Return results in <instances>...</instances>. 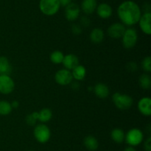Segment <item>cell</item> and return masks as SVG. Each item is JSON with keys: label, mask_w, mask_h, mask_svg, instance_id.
I'll list each match as a JSON object with an SVG mask.
<instances>
[{"label": "cell", "mask_w": 151, "mask_h": 151, "mask_svg": "<svg viewBox=\"0 0 151 151\" xmlns=\"http://www.w3.org/2000/svg\"><path fill=\"white\" fill-rule=\"evenodd\" d=\"M71 2H72V0H59V3H60V7H66V6L69 5Z\"/></svg>", "instance_id": "cell-32"}, {"label": "cell", "mask_w": 151, "mask_h": 151, "mask_svg": "<svg viewBox=\"0 0 151 151\" xmlns=\"http://www.w3.org/2000/svg\"><path fill=\"white\" fill-rule=\"evenodd\" d=\"M10 105H11L12 108H18L19 106V103L18 101H13L12 103H10Z\"/></svg>", "instance_id": "cell-34"}, {"label": "cell", "mask_w": 151, "mask_h": 151, "mask_svg": "<svg viewBox=\"0 0 151 151\" xmlns=\"http://www.w3.org/2000/svg\"><path fill=\"white\" fill-rule=\"evenodd\" d=\"M28 151H33V150H28Z\"/></svg>", "instance_id": "cell-37"}, {"label": "cell", "mask_w": 151, "mask_h": 151, "mask_svg": "<svg viewBox=\"0 0 151 151\" xmlns=\"http://www.w3.org/2000/svg\"><path fill=\"white\" fill-rule=\"evenodd\" d=\"M97 15L100 16L101 19H109L113 13V10L112 7L107 3H101L98 4L96 8Z\"/></svg>", "instance_id": "cell-13"}, {"label": "cell", "mask_w": 151, "mask_h": 151, "mask_svg": "<svg viewBox=\"0 0 151 151\" xmlns=\"http://www.w3.org/2000/svg\"><path fill=\"white\" fill-rule=\"evenodd\" d=\"M34 136L39 143H46L51 137V131L50 128L44 124H40L34 129Z\"/></svg>", "instance_id": "cell-6"}, {"label": "cell", "mask_w": 151, "mask_h": 151, "mask_svg": "<svg viewBox=\"0 0 151 151\" xmlns=\"http://www.w3.org/2000/svg\"><path fill=\"white\" fill-rule=\"evenodd\" d=\"M81 24L83 27H88L90 25V19L87 16H83L81 19Z\"/></svg>", "instance_id": "cell-30"}, {"label": "cell", "mask_w": 151, "mask_h": 151, "mask_svg": "<svg viewBox=\"0 0 151 151\" xmlns=\"http://www.w3.org/2000/svg\"><path fill=\"white\" fill-rule=\"evenodd\" d=\"M138 110L142 115L150 116L151 115V99L150 97H143L139 101Z\"/></svg>", "instance_id": "cell-12"}, {"label": "cell", "mask_w": 151, "mask_h": 151, "mask_svg": "<svg viewBox=\"0 0 151 151\" xmlns=\"http://www.w3.org/2000/svg\"><path fill=\"white\" fill-rule=\"evenodd\" d=\"M86 68L81 65H78L72 70V77L77 81H81L86 76Z\"/></svg>", "instance_id": "cell-20"}, {"label": "cell", "mask_w": 151, "mask_h": 151, "mask_svg": "<svg viewBox=\"0 0 151 151\" xmlns=\"http://www.w3.org/2000/svg\"><path fill=\"white\" fill-rule=\"evenodd\" d=\"M63 58H64V55L60 50H55L50 55V60L55 65L61 64L63 62Z\"/></svg>", "instance_id": "cell-24"}, {"label": "cell", "mask_w": 151, "mask_h": 151, "mask_svg": "<svg viewBox=\"0 0 151 151\" xmlns=\"http://www.w3.org/2000/svg\"><path fill=\"white\" fill-rule=\"evenodd\" d=\"M144 148L145 151H151V138L149 136L145 140L144 144Z\"/></svg>", "instance_id": "cell-31"}, {"label": "cell", "mask_w": 151, "mask_h": 151, "mask_svg": "<svg viewBox=\"0 0 151 151\" xmlns=\"http://www.w3.org/2000/svg\"><path fill=\"white\" fill-rule=\"evenodd\" d=\"M112 100H113L115 106L118 109L122 110L129 109L132 106L133 102H134L132 97L130 96L129 95L122 94L118 92L114 93L113 96H112Z\"/></svg>", "instance_id": "cell-3"}, {"label": "cell", "mask_w": 151, "mask_h": 151, "mask_svg": "<svg viewBox=\"0 0 151 151\" xmlns=\"http://www.w3.org/2000/svg\"><path fill=\"white\" fill-rule=\"evenodd\" d=\"M122 44L126 49H131L136 45L138 39L137 32L134 28L125 29L122 36Z\"/></svg>", "instance_id": "cell-5"}, {"label": "cell", "mask_w": 151, "mask_h": 151, "mask_svg": "<svg viewBox=\"0 0 151 151\" xmlns=\"http://www.w3.org/2000/svg\"><path fill=\"white\" fill-rule=\"evenodd\" d=\"M12 72V67L8 59L5 56H0V75H9Z\"/></svg>", "instance_id": "cell-17"}, {"label": "cell", "mask_w": 151, "mask_h": 151, "mask_svg": "<svg viewBox=\"0 0 151 151\" xmlns=\"http://www.w3.org/2000/svg\"><path fill=\"white\" fill-rule=\"evenodd\" d=\"M60 5L59 0H40L39 8L46 16H53L58 12Z\"/></svg>", "instance_id": "cell-2"}, {"label": "cell", "mask_w": 151, "mask_h": 151, "mask_svg": "<svg viewBox=\"0 0 151 151\" xmlns=\"http://www.w3.org/2000/svg\"><path fill=\"white\" fill-rule=\"evenodd\" d=\"M32 114L37 120H38V118H39V113L37 112V111H35V112L32 113Z\"/></svg>", "instance_id": "cell-36"}, {"label": "cell", "mask_w": 151, "mask_h": 151, "mask_svg": "<svg viewBox=\"0 0 151 151\" xmlns=\"http://www.w3.org/2000/svg\"><path fill=\"white\" fill-rule=\"evenodd\" d=\"M125 133L120 128H114L111 133V137L112 140L117 144H120L125 140Z\"/></svg>", "instance_id": "cell-21"}, {"label": "cell", "mask_w": 151, "mask_h": 151, "mask_svg": "<svg viewBox=\"0 0 151 151\" xmlns=\"http://www.w3.org/2000/svg\"><path fill=\"white\" fill-rule=\"evenodd\" d=\"M144 139L142 131L139 128H132L125 136V140L130 146L135 147L142 143Z\"/></svg>", "instance_id": "cell-4"}, {"label": "cell", "mask_w": 151, "mask_h": 151, "mask_svg": "<svg viewBox=\"0 0 151 151\" xmlns=\"http://www.w3.org/2000/svg\"><path fill=\"white\" fill-rule=\"evenodd\" d=\"M103 38H104V32L100 28H94L90 33V39L95 44L102 42L103 41Z\"/></svg>", "instance_id": "cell-19"}, {"label": "cell", "mask_w": 151, "mask_h": 151, "mask_svg": "<svg viewBox=\"0 0 151 151\" xmlns=\"http://www.w3.org/2000/svg\"><path fill=\"white\" fill-rule=\"evenodd\" d=\"M15 83L9 75H0V93L7 95L14 90Z\"/></svg>", "instance_id": "cell-7"}, {"label": "cell", "mask_w": 151, "mask_h": 151, "mask_svg": "<svg viewBox=\"0 0 151 151\" xmlns=\"http://www.w3.org/2000/svg\"><path fill=\"white\" fill-rule=\"evenodd\" d=\"M139 27L146 35L151 34V13H144L142 14L139 21Z\"/></svg>", "instance_id": "cell-11"}, {"label": "cell", "mask_w": 151, "mask_h": 151, "mask_svg": "<svg viewBox=\"0 0 151 151\" xmlns=\"http://www.w3.org/2000/svg\"><path fill=\"white\" fill-rule=\"evenodd\" d=\"M12 108L10 102L7 101H0V115H7L11 113Z\"/></svg>", "instance_id": "cell-25"}, {"label": "cell", "mask_w": 151, "mask_h": 151, "mask_svg": "<svg viewBox=\"0 0 151 151\" xmlns=\"http://www.w3.org/2000/svg\"><path fill=\"white\" fill-rule=\"evenodd\" d=\"M124 151H136V149L132 146H129V147H127Z\"/></svg>", "instance_id": "cell-35"}, {"label": "cell", "mask_w": 151, "mask_h": 151, "mask_svg": "<svg viewBox=\"0 0 151 151\" xmlns=\"http://www.w3.org/2000/svg\"><path fill=\"white\" fill-rule=\"evenodd\" d=\"M143 10H144L145 13H150V4L146 3L143 6Z\"/></svg>", "instance_id": "cell-33"}, {"label": "cell", "mask_w": 151, "mask_h": 151, "mask_svg": "<svg viewBox=\"0 0 151 151\" xmlns=\"http://www.w3.org/2000/svg\"><path fill=\"white\" fill-rule=\"evenodd\" d=\"M25 120H26L27 124H29V125H30V126L35 125V124H36L37 121H38V120H37L36 118L33 116V115H32V113L29 114V115H27Z\"/></svg>", "instance_id": "cell-27"}, {"label": "cell", "mask_w": 151, "mask_h": 151, "mask_svg": "<svg viewBox=\"0 0 151 151\" xmlns=\"http://www.w3.org/2000/svg\"><path fill=\"white\" fill-rule=\"evenodd\" d=\"M117 14L124 25L132 26L139 22L142 16V10L135 1L128 0L119 4Z\"/></svg>", "instance_id": "cell-1"}, {"label": "cell", "mask_w": 151, "mask_h": 151, "mask_svg": "<svg viewBox=\"0 0 151 151\" xmlns=\"http://www.w3.org/2000/svg\"><path fill=\"white\" fill-rule=\"evenodd\" d=\"M127 70H128V71H130V72H135V71L137 70V69H138V65H137V64L136 63V62H128V64H127Z\"/></svg>", "instance_id": "cell-28"}, {"label": "cell", "mask_w": 151, "mask_h": 151, "mask_svg": "<svg viewBox=\"0 0 151 151\" xmlns=\"http://www.w3.org/2000/svg\"><path fill=\"white\" fill-rule=\"evenodd\" d=\"M62 63L63 64L66 69L69 70H72L75 67L79 65V59H78V56L71 53V54H67L64 56Z\"/></svg>", "instance_id": "cell-14"}, {"label": "cell", "mask_w": 151, "mask_h": 151, "mask_svg": "<svg viewBox=\"0 0 151 151\" xmlns=\"http://www.w3.org/2000/svg\"><path fill=\"white\" fill-rule=\"evenodd\" d=\"M97 7V0H83L81 3V9L83 12L87 15L91 14L96 10Z\"/></svg>", "instance_id": "cell-15"}, {"label": "cell", "mask_w": 151, "mask_h": 151, "mask_svg": "<svg viewBox=\"0 0 151 151\" xmlns=\"http://www.w3.org/2000/svg\"><path fill=\"white\" fill-rule=\"evenodd\" d=\"M140 86L144 90H149L151 87V78L149 74L144 73L140 76L139 79Z\"/></svg>", "instance_id": "cell-22"}, {"label": "cell", "mask_w": 151, "mask_h": 151, "mask_svg": "<svg viewBox=\"0 0 151 151\" xmlns=\"http://www.w3.org/2000/svg\"><path fill=\"white\" fill-rule=\"evenodd\" d=\"M125 26L120 22H116L112 24L108 28V34L113 38H122L124 32L125 30Z\"/></svg>", "instance_id": "cell-10"}, {"label": "cell", "mask_w": 151, "mask_h": 151, "mask_svg": "<svg viewBox=\"0 0 151 151\" xmlns=\"http://www.w3.org/2000/svg\"><path fill=\"white\" fill-rule=\"evenodd\" d=\"M142 68L145 72L151 71V58L150 56H146L142 62Z\"/></svg>", "instance_id": "cell-26"}, {"label": "cell", "mask_w": 151, "mask_h": 151, "mask_svg": "<svg viewBox=\"0 0 151 151\" xmlns=\"http://www.w3.org/2000/svg\"><path fill=\"white\" fill-rule=\"evenodd\" d=\"M94 93L100 99H106L109 95V89L106 84L98 83L94 87Z\"/></svg>", "instance_id": "cell-16"}, {"label": "cell", "mask_w": 151, "mask_h": 151, "mask_svg": "<svg viewBox=\"0 0 151 151\" xmlns=\"http://www.w3.org/2000/svg\"><path fill=\"white\" fill-rule=\"evenodd\" d=\"M72 31L75 35H80L82 33V28L79 25H73L72 27Z\"/></svg>", "instance_id": "cell-29"}, {"label": "cell", "mask_w": 151, "mask_h": 151, "mask_svg": "<svg viewBox=\"0 0 151 151\" xmlns=\"http://www.w3.org/2000/svg\"><path fill=\"white\" fill-rule=\"evenodd\" d=\"M84 146L90 151H94L98 148L99 143L97 139H96L94 136H87L83 140Z\"/></svg>", "instance_id": "cell-18"}, {"label": "cell", "mask_w": 151, "mask_h": 151, "mask_svg": "<svg viewBox=\"0 0 151 151\" xmlns=\"http://www.w3.org/2000/svg\"><path fill=\"white\" fill-rule=\"evenodd\" d=\"M81 8L76 3L71 2L65 7V17L68 21L73 22L76 20L80 16Z\"/></svg>", "instance_id": "cell-9"}, {"label": "cell", "mask_w": 151, "mask_h": 151, "mask_svg": "<svg viewBox=\"0 0 151 151\" xmlns=\"http://www.w3.org/2000/svg\"><path fill=\"white\" fill-rule=\"evenodd\" d=\"M72 72L67 69L59 70L55 75V80L60 85H67L72 81Z\"/></svg>", "instance_id": "cell-8"}, {"label": "cell", "mask_w": 151, "mask_h": 151, "mask_svg": "<svg viewBox=\"0 0 151 151\" xmlns=\"http://www.w3.org/2000/svg\"><path fill=\"white\" fill-rule=\"evenodd\" d=\"M39 120L41 122H47L52 117V112L49 108H43L39 111Z\"/></svg>", "instance_id": "cell-23"}]
</instances>
